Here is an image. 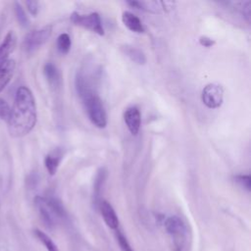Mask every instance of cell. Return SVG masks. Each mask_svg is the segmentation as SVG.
<instances>
[{
	"label": "cell",
	"instance_id": "cell-1",
	"mask_svg": "<svg viewBox=\"0 0 251 251\" xmlns=\"http://www.w3.org/2000/svg\"><path fill=\"white\" fill-rule=\"evenodd\" d=\"M36 104L32 92L26 86L18 88L8 120V129L13 137L29 133L36 124Z\"/></svg>",
	"mask_w": 251,
	"mask_h": 251
},
{
	"label": "cell",
	"instance_id": "cell-2",
	"mask_svg": "<svg viewBox=\"0 0 251 251\" xmlns=\"http://www.w3.org/2000/svg\"><path fill=\"white\" fill-rule=\"evenodd\" d=\"M165 229L172 240L173 251H183L186 245V226L177 216H171L164 221Z\"/></svg>",
	"mask_w": 251,
	"mask_h": 251
},
{
	"label": "cell",
	"instance_id": "cell-3",
	"mask_svg": "<svg viewBox=\"0 0 251 251\" xmlns=\"http://www.w3.org/2000/svg\"><path fill=\"white\" fill-rule=\"evenodd\" d=\"M82 101L91 123L99 128L105 127L107 125V114L97 93L85 97Z\"/></svg>",
	"mask_w": 251,
	"mask_h": 251
},
{
	"label": "cell",
	"instance_id": "cell-4",
	"mask_svg": "<svg viewBox=\"0 0 251 251\" xmlns=\"http://www.w3.org/2000/svg\"><path fill=\"white\" fill-rule=\"evenodd\" d=\"M52 26L50 25L28 32L23 42V47L27 53H32L39 49L51 36Z\"/></svg>",
	"mask_w": 251,
	"mask_h": 251
},
{
	"label": "cell",
	"instance_id": "cell-5",
	"mask_svg": "<svg viewBox=\"0 0 251 251\" xmlns=\"http://www.w3.org/2000/svg\"><path fill=\"white\" fill-rule=\"evenodd\" d=\"M97 76L95 75V72H89L85 69L79 70L76 73L75 76V88L77 94L80 96L81 99L85 97L96 94L95 85H96Z\"/></svg>",
	"mask_w": 251,
	"mask_h": 251
},
{
	"label": "cell",
	"instance_id": "cell-6",
	"mask_svg": "<svg viewBox=\"0 0 251 251\" xmlns=\"http://www.w3.org/2000/svg\"><path fill=\"white\" fill-rule=\"evenodd\" d=\"M71 20L74 24L85 27L99 35L104 34V28L100 16L97 13H90L87 15H80L78 13H73Z\"/></svg>",
	"mask_w": 251,
	"mask_h": 251
},
{
	"label": "cell",
	"instance_id": "cell-7",
	"mask_svg": "<svg viewBox=\"0 0 251 251\" xmlns=\"http://www.w3.org/2000/svg\"><path fill=\"white\" fill-rule=\"evenodd\" d=\"M203 104L209 109H217L222 106L224 100V89L216 83L207 84L201 94Z\"/></svg>",
	"mask_w": 251,
	"mask_h": 251
},
{
	"label": "cell",
	"instance_id": "cell-8",
	"mask_svg": "<svg viewBox=\"0 0 251 251\" xmlns=\"http://www.w3.org/2000/svg\"><path fill=\"white\" fill-rule=\"evenodd\" d=\"M34 204L38 210L39 216H40L42 222L44 223V225L49 228H52L53 226H55V225L58 222V219L56 218V216L53 214V212L49 208V206L45 200V197L36 196L34 198Z\"/></svg>",
	"mask_w": 251,
	"mask_h": 251
},
{
	"label": "cell",
	"instance_id": "cell-9",
	"mask_svg": "<svg viewBox=\"0 0 251 251\" xmlns=\"http://www.w3.org/2000/svg\"><path fill=\"white\" fill-rule=\"evenodd\" d=\"M125 123L132 134H137L141 125V115L136 107H129L124 114Z\"/></svg>",
	"mask_w": 251,
	"mask_h": 251
},
{
	"label": "cell",
	"instance_id": "cell-10",
	"mask_svg": "<svg viewBox=\"0 0 251 251\" xmlns=\"http://www.w3.org/2000/svg\"><path fill=\"white\" fill-rule=\"evenodd\" d=\"M98 206L106 225L112 229H117L119 226V219L112 205L109 202L102 200L99 202Z\"/></svg>",
	"mask_w": 251,
	"mask_h": 251
},
{
	"label": "cell",
	"instance_id": "cell-11",
	"mask_svg": "<svg viewBox=\"0 0 251 251\" xmlns=\"http://www.w3.org/2000/svg\"><path fill=\"white\" fill-rule=\"evenodd\" d=\"M17 46V35L13 30H10L3 42L0 44V64L8 60V57L11 53L14 52Z\"/></svg>",
	"mask_w": 251,
	"mask_h": 251
},
{
	"label": "cell",
	"instance_id": "cell-12",
	"mask_svg": "<svg viewBox=\"0 0 251 251\" xmlns=\"http://www.w3.org/2000/svg\"><path fill=\"white\" fill-rule=\"evenodd\" d=\"M16 68V62L13 59H8L0 64V92L10 82L14 71Z\"/></svg>",
	"mask_w": 251,
	"mask_h": 251
},
{
	"label": "cell",
	"instance_id": "cell-13",
	"mask_svg": "<svg viewBox=\"0 0 251 251\" xmlns=\"http://www.w3.org/2000/svg\"><path fill=\"white\" fill-rule=\"evenodd\" d=\"M122 20L124 25L131 31L141 33L144 32V26L141 21L130 12H124L122 16Z\"/></svg>",
	"mask_w": 251,
	"mask_h": 251
},
{
	"label": "cell",
	"instance_id": "cell-14",
	"mask_svg": "<svg viewBox=\"0 0 251 251\" xmlns=\"http://www.w3.org/2000/svg\"><path fill=\"white\" fill-rule=\"evenodd\" d=\"M43 73L44 75L49 82V84L53 87L59 86L61 82V75L57 67L53 63H46L43 67Z\"/></svg>",
	"mask_w": 251,
	"mask_h": 251
},
{
	"label": "cell",
	"instance_id": "cell-15",
	"mask_svg": "<svg viewBox=\"0 0 251 251\" xmlns=\"http://www.w3.org/2000/svg\"><path fill=\"white\" fill-rule=\"evenodd\" d=\"M61 159H62V153L60 152V150L53 151L52 153H49L48 155H46V157L44 159V164H45V167H46L48 173L51 176L56 174L58 167L60 165Z\"/></svg>",
	"mask_w": 251,
	"mask_h": 251
},
{
	"label": "cell",
	"instance_id": "cell-16",
	"mask_svg": "<svg viewBox=\"0 0 251 251\" xmlns=\"http://www.w3.org/2000/svg\"><path fill=\"white\" fill-rule=\"evenodd\" d=\"M125 54L134 63L138 65H144L146 63V56L145 54L138 48L134 46L126 45L123 47Z\"/></svg>",
	"mask_w": 251,
	"mask_h": 251
},
{
	"label": "cell",
	"instance_id": "cell-17",
	"mask_svg": "<svg viewBox=\"0 0 251 251\" xmlns=\"http://www.w3.org/2000/svg\"><path fill=\"white\" fill-rule=\"evenodd\" d=\"M130 6L135 7L136 9H141L148 12H154L157 13L162 7L161 2L157 1H129L127 2Z\"/></svg>",
	"mask_w": 251,
	"mask_h": 251
},
{
	"label": "cell",
	"instance_id": "cell-18",
	"mask_svg": "<svg viewBox=\"0 0 251 251\" xmlns=\"http://www.w3.org/2000/svg\"><path fill=\"white\" fill-rule=\"evenodd\" d=\"M33 233L37 237V239L45 246L47 251H59L56 244L53 242V240L45 232L36 228V229L33 230Z\"/></svg>",
	"mask_w": 251,
	"mask_h": 251
},
{
	"label": "cell",
	"instance_id": "cell-19",
	"mask_svg": "<svg viewBox=\"0 0 251 251\" xmlns=\"http://www.w3.org/2000/svg\"><path fill=\"white\" fill-rule=\"evenodd\" d=\"M106 176H107V171L104 168L100 169L98 171V173L96 175V177H95V180H94V198H95V201H97L99 196H100L101 189H102L103 184L105 182Z\"/></svg>",
	"mask_w": 251,
	"mask_h": 251
},
{
	"label": "cell",
	"instance_id": "cell-20",
	"mask_svg": "<svg viewBox=\"0 0 251 251\" xmlns=\"http://www.w3.org/2000/svg\"><path fill=\"white\" fill-rule=\"evenodd\" d=\"M72 41L68 33H62L57 38V48L62 54H67L71 49Z\"/></svg>",
	"mask_w": 251,
	"mask_h": 251
},
{
	"label": "cell",
	"instance_id": "cell-21",
	"mask_svg": "<svg viewBox=\"0 0 251 251\" xmlns=\"http://www.w3.org/2000/svg\"><path fill=\"white\" fill-rule=\"evenodd\" d=\"M14 12L16 15V18L19 22V24L23 26V27H26L28 25V18L24 10V8L22 7V5L19 2H15L14 3Z\"/></svg>",
	"mask_w": 251,
	"mask_h": 251
},
{
	"label": "cell",
	"instance_id": "cell-22",
	"mask_svg": "<svg viewBox=\"0 0 251 251\" xmlns=\"http://www.w3.org/2000/svg\"><path fill=\"white\" fill-rule=\"evenodd\" d=\"M116 238H117V241H118L119 246L122 251H133L129 242L127 241L126 237L122 233V231H120V230L116 231Z\"/></svg>",
	"mask_w": 251,
	"mask_h": 251
},
{
	"label": "cell",
	"instance_id": "cell-23",
	"mask_svg": "<svg viewBox=\"0 0 251 251\" xmlns=\"http://www.w3.org/2000/svg\"><path fill=\"white\" fill-rule=\"evenodd\" d=\"M11 114V108L9 104L0 97V119L8 121Z\"/></svg>",
	"mask_w": 251,
	"mask_h": 251
},
{
	"label": "cell",
	"instance_id": "cell-24",
	"mask_svg": "<svg viewBox=\"0 0 251 251\" xmlns=\"http://www.w3.org/2000/svg\"><path fill=\"white\" fill-rule=\"evenodd\" d=\"M235 181L239 183L243 188H245L247 191H250L251 187V177L249 175H238L234 177Z\"/></svg>",
	"mask_w": 251,
	"mask_h": 251
},
{
	"label": "cell",
	"instance_id": "cell-25",
	"mask_svg": "<svg viewBox=\"0 0 251 251\" xmlns=\"http://www.w3.org/2000/svg\"><path fill=\"white\" fill-rule=\"evenodd\" d=\"M241 14L244 16L246 21L249 23L250 22V17H251V3L250 1H245L241 3Z\"/></svg>",
	"mask_w": 251,
	"mask_h": 251
},
{
	"label": "cell",
	"instance_id": "cell-26",
	"mask_svg": "<svg viewBox=\"0 0 251 251\" xmlns=\"http://www.w3.org/2000/svg\"><path fill=\"white\" fill-rule=\"evenodd\" d=\"M25 5L27 7L28 12L33 17H35L37 15V13H38V10H39V3L37 1H26Z\"/></svg>",
	"mask_w": 251,
	"mask_h": 251
},
{
	"label": "cell",
	"instance_id": "cell-27",
	"mask_svg": "<svg viewBox=\"0 0 251 251\" xmlns=\"http://www.w3.org/2000/svg\"><path fill=\"white\" fill-rule=\"evenodd\" d=\"M199 43L204 46V47H212L213 45H215V40L208 37V36H200L199 37Z\"/></svg>",
	"mask_w": 251,
	"mask_h": 251
},
{
	"label": "cell",
	"instance_id": "cell-28",
	"mask_svg": "<svg viewBox=\"0 0 251 251\" xmlns=\"http://www.w3.org/2000/svg\"><path fill=\"white\" fill-rule=\"evenodd\" d=\"M27 184L29 187H34L36 186L37 182H38V177L36 176V174H31L29 175V176L27 177V180H26Z\"/></svg>",
	"mask_w": 251,
	"mask_h": 251
}]
</instances>
